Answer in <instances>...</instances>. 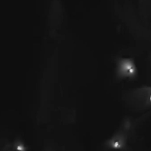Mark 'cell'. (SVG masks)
I'll return each mask as SVG.
<instances>
[{"instance_id": "1", "label": "cell", "mask_w": 151, "mask_h": 151, "mask_svg": "<svg viewBox=\"0 0 151 151\" xmlns=\"http://www.w3.org/2000/svg\"><path fill=\"white\" fill-rule=\"evenodd\" d=\"M129 101L138 109L151 107V86H141L131 93Z\"/></svg>"}, {"instance_id": "2", "label": "cell", "mask_w": 151, "mask_h": 151, "mask_svg": "<svg viewBox=\"0 0 151 151\" xmlns=\"http://www.w3.org/2000/svg\"><path fill=\"white\" fill-rule=\"evenodd\" d=\"M130 130V122L125 121L121 128L107 141L106 146L116 150H122L125 147L127 142L128 132Z\"/></svg>"}, {"instance_id": "3", "label": "cell", "mask_w": 151, "mask_h": 151, "mask_svg": "<svg viewBox=\"0 0 151 151\" xmlns=\"http://www.w3.org/2000/svg\"><path fill=\"white\" fill-rule=\"evenodd\" d=\"M117 77L120 78H133L137 75V68L132 60L122 58L117 62Z\"/></svg>"}, {"instance_id": "4", "label": "cell", "mask_w": 151, "mask_h": 151, "mask_svg": "<svg viewBox=\"0 0 151 151\" xmlns=\"http://www.w3.org/2000/svg\"><path fill=\"white\" fill-rule=\"evenodd\" d=\"M15 149L17 151H25L24 144L22 142H16L15 143Z\"/></svg>"}]
</instances>
